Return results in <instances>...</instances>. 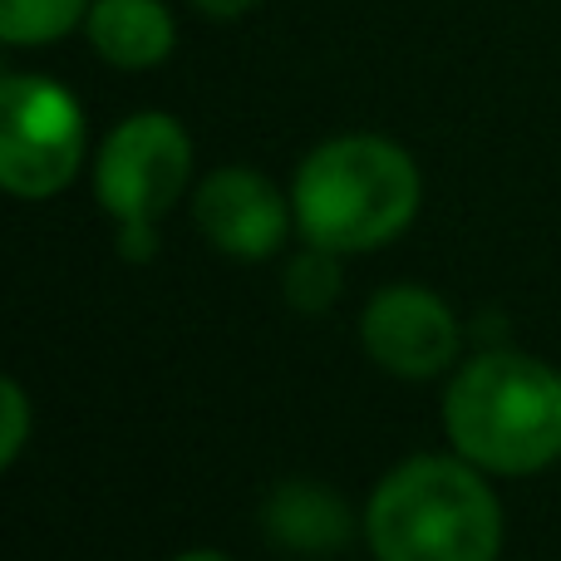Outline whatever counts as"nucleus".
<instances>
[{
  "mask_svg": "<svg viewBox=\"0 0 561 561\" xmlns=\"http://www.w3.org/2000/svg\"><path fill=\"white\" fill-rule=\"evenodd\" d=\"M444 428L483 473H542L561 458V369L517 350L468 359L444 394Z\"/></svg>",
  "mask_w": 561,
  "mask_h": 561,
  "instance_id": "f257e3e1",
  "label": "nucleus"
},
{
  "mask_svg": "<svg viewBox=\"0 0 561 561\" xmlns=\"http://www.w3.org/2000/svg\"><path fill=\"white\" fill-rule=\"evenodd\" d=\"M365 537L379 561H497L503 507L468 458H409L365 507Z\"/></svg>",
  "mask_w": 561,
  "mask_h": 561,
  "instance_id": "f03ea898",
  "label": "nucleus"
},
{
  "mask_svg": "<svg viewBox=\"0 0 561 561\" xmlns=\"http://www.w3.org/2000/svg\"><path fill=\"white\" fill-rule=\"evenodd\" d=\"M296 227L330 252H375L394 242L419 213V168L379 134H345L320 144L290 187Z\"/></svg>",
  "mask_w": 561,
  "mask_h": 561,
  "instance_id": "7ed1b4c3",
  "label": "nucleus"
},
{
  "mask_svg": "<svg viewBox=\"0 0 561 561\" xmlns=\"http://www.w3.org/2000/svg\"><path fill=\"white\" fill-rule=\"evenodd\" d=\"M84 158V114L39 75H5L0 84V183L15 197H55Z\"/></svg>",
  "mask_w": 561,
  "mask_h": 561,
  "instance_id": "20e7f679",
  "label": "nucleus"
},
{
  "mask_svg": "<svg viewBox=\"0 0 561 561\" xmlns=\"http://www.w3.org/2000/svg\"><path fill=\"white\" fill-rule=\"evenodd\" d=\"M193 178V144L168 114H134L104 138L94 163L99 207L124 222H153L183 197Z\"/></svg>",
  "mask_w": 561,
  "mask_h": 561,
  "instance_id": "39448f33",
  "label": "nucleus"
},
{
  "mask_svg": "<svg viewBox=\"0 0 561 561\" xmlns=\"http://www.w3.org/2000/svg\"><path fill=\"white\" fill-rule=\"evenodd\" d=\"M369 359L399 379H434L458 359V316L428 286H385L359 316Z\"/></svg>",
  "mask_w": 561,
  "mask_h": 561,
  "instance_id": "423d86ee",
  "label": "nucleus"
},
{
  "mask_svg": "<svg viewBox=\"0 0 561 561\" xmlns=\"http://www.w3.org/2000/svg\"><path fill=\"white\" fill-rule=\"evenodd\" d=\"M193 217H197V232L222 256L266 262L286 242V227L296 217V207H286V197L256 168H217L197 187Z\"/></svg>",
  "mask_w": 561,
  "mask_h": 561,
  "instance_id": "0eeeda50",
  "label": "nucleus"
},
{
  "mask_svg": "<svg viewBox=\"0 0 561 561\" xmlns=\"http://www.w3.org/2000/svg\"><path fill=\"white\" fill-rule=\"evenodd\" d=\"M262 527L276 547L286 552H300V557H330L350 542L355 533V517H350L345 497L325 483H280L266 493L262 503Z\"/></svg>",
  "mask_w": 561,
  "mask_h": 561,
  "instance_id": "6e6552de",
  "label": "nucleus"
},
{
  "mask_svg": "<svg viewBox=\"0 0 561 561\" xmlns=\"http://www.w3.org/2000/svg\"><path fill=\"white\" fill-rule=\"evenodd\" d=\"M89 45L114 69H153L173 55V15L158 0H94L84 15Z\"/></svg>",
  "mask_w": 561,
  "mask_h": 561,
  "instance_id": "1a4fd4ad",
  "label": "nucleus"
},
{
  "mask_svg": "<svg viewBox=\"0 0 561 561\" xmlns=\"http://www.w3.org/2000/svg\"><path fill=\"white\" fill-rule=\"evenodd\" d=\"M84 15L89 0H0V39L49 45V39H65Z\"/></svg>",
  "mask_w": 561,
  "mask_h": 561,
  "instance_id": "9d476101",
  "label": "nucleus"
},
{
  "mask_svg": "<svg viewBox=\"0 0 561 561\" xmlns=\"http://www.w3.org/2000/svg\"><path fill=\"white\" fill-rule=\"evenodd\" d=\"M340 280H345V276H340V252L310 242L306 252L286 266V300L296 310H306V316H316V310L335 306Z\"/></svg>",
  "mask_w": 561,
  "mask_h": 561,
  "instance_id": "9b49d317",
  "label": "nucleus"
},
{
  "mask_svg": "<svg viewBox=\"0 0 561 561\" xmlns=\"http://www.w3.org/2000/svg\"><path fill=\"white\" fill-rule=\"evenodd\" d=\"M0 419H5L0 468H10L20 454H25V438H30V399H25V389H20V379H5V385H0Z\"/></svg>",
  "mask_w": 561,
  "mask_h": 561,
  "instance_id": "f8f14e48",
  "label": "nucleus"
},
{
  "mask_svg": "<svg viewBox=\"0 0 561 561\" xmlns=\"http://www.w3.org/2000/svg\"><path fill=\"white\" fill-rule=\"evenodd\" d=\"M193 5L213 20H237V15H247V10H256L262 0H193Z\"/></svg>",
  "mask_w": 561,
  "mask_h": 561,
  "instance_id": "ddd939ff",
  "label": "nucleus"
},
{
  "mask_svg": "<svg viewBox=\"0 0 561 561\" xmlns=\"http://www.w3.org/2000/svg\"><path fill=\"white\" fill-rule=\"evenodd\" d=\"M173 561H232V557H222V552H207V547H203V552H183V557H173Z\"/></svg>",
  "mask_w": 561,
  "mask_h": 561,
  "instance_id": "4468645a",
  "label": "nucleus"
}]
</instances>
